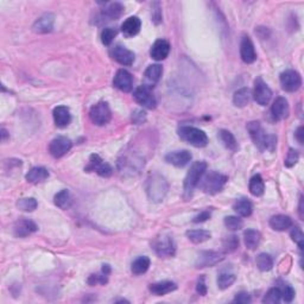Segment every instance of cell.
I'll list each match as a JSON object with an SVG mask.
<instances>
[{
    "label": "cell",
    "instance_id": "cell-22",
    "mask_svg": "<svg viewBox=\"0 0 304 304\" xmlns=\"http://www.w3.org/2000/svg\"><path fill=\"white\" fill-rule=\"evenodd\" d=\"M170 43L165 39H157L151 48V57L156 61H163L169 56L170 52Z\"/></svg>",
    "mask_w": 304,
    "mask_h": 304
},
{
    "label": "cell",
    "instance_id": "cell-50",
    "mask_svg": "<svg viewBox=\"0 0 304 304\" xmlns=\"http://www.w3.org/2000/svg\"><path fill=\"white\" fill-rule=\"evenodd\" d=\"M145 112L140 111V109H137V111H134L133 113H132V122H133L134 124H137V125H139V124H142L143 122H145Z\"/></svg>",
    "mask_w": 304,
    "mask_h": 304
},
{
    "label": "cell",
    "instance_id": "cell-46",
    "mask_svg": "<svg viewBox=\"0 0 304 304\" xmlns=\"http://www.w3.org/2000/svg\"><path fill=\"white\" fill-rule=\"evenodd\" d=\"M87 281H88L89 285H98V284L105 285L107 281H108V274L101 271V274L91 275V277L88 278V280Z\"/></svg>",
    "mask_w": 304,
    "mask_h": 304
},
{
    "label": "cell",
    "instance_id": "cell-38",
    "mask_svg": "<svg viewBox=\"0 0 304 304\" xmlns=\"http://www.w3.org/2000/svg\"><path fill=\"white\" fill-rule=\"evenodd\" d=\"M265 190V184H264L263 178L260 175H254L250 181V193L253 196H261Z\"/></svg>",
    "mask_w": 304,
    "mask_h": 304
},
{
    "label": "cell",
    "instance_id": "cell-54",
    "mask_svg": "<svg viewBox=\"0 0 304 304\" xmlns=\"http://www.w3.org/2000/svg\"><path fill=\"white\" fill-rule=\"evenodd\" d=\"M296 138H297V140H298V143H300V144H303V127L302 126H300V127L297 128Z\"/></svg>",
    "mask_w": 304,
    "mask_h": 304
},
{
    "label": "cell",
    "instance_id": "cell-34",
    "mask_svg": "<svg viewBox=\"0 0 304 304\" xmlns=\"http://www.w3.org/2000/svg\"><path fill=\"white\" fill-rule=\"evenodd\" d=\"M236 276L233 274V272L228 271V270H222L218 277V286L221 290H226L233 285Z\"/></svg>",
    "mask_w": 304,
    "mask_h": 304
},
{
    "label": "cell",
    "instance_id": "cell-45",
    "mask_svg": "<svg viewBox=\"0 0 304 304\" xmlns=\"http://www.w3.org/2000/svg\"><path fill=\"white\" fill-rule=\"evenodd\" d=\"M115 36H117V30L113 29V27H105L101 32V42L105 46H109L113 42Z\"/></svg>",
    "mask_w": 304,
    "mask_h": 304
},
{
    "label": "cell",
    "instance_id": "cell-56",
    "mask_svg": "<svg viewBox=\"0 0 304 304\" xmlns=\"http://www.w3.org/2000/svg\"><path fill=\"white\" fill-rule=\"evenodd\" d=\"M7 137H8V134H7V131H6V129H5V128H1V142H2V143L6 142Z\"/></svg>",
    "mask_w": 304,
    "mask_h": 304
},
{
    "label": "cell",
    "instance_id": "cell-1",
    "mask_svg": "<svg viewBox=\"0 0 304 304\" xmlns=\"http://www.w3.org/2000/svg\"><path fill=\"white\" fill-rule=\"evenodd\" d=\"M247 131H249L250 137L257 146L259 150L264 151H274L277 145V137L275 134H267L265 133L263 127H261L260 123L258 122H251L247 124Z\"/></svg>",
    "mask_w": 304,
    "mask_h": 304
},
{
    "label": "cell",
    "instance_id": "cell-19",
    "mask_svg": "<svg viewBox=\"0 0 304 304\" xmlns=\"http://www.w3.org/2000/svg\"><path fill=\"white\" fill-rule=\"evenodd\" d=\"M165 160L169 164L175 165L177 168H183L187 164H189L191 160V153L187 150H177L171 151L165 156Z\"/></svg>",
    "mask_w": 304,
    "mask_h": 304
},
{
    "label": "cell",
    "instance_id": "cell-36",
    "mask_svg": "<svg viewBox=\"0 0 304 304\" xmlns=\"http://www.w3.org/2000/svg\"><path fill=\"white\" fill-rule=\"evenodd\" d=\"M250 99H251L250 89L244 87V88H240L234 93V95H233V103L236 107H245L250 102Z\"/></svg>",
    "mask_w": 304,
    "mask_h": 304
},
{
    "label": "cell",
    "instance_id": "cell-9",
    "mask_svg": "<svg viewBox=\"0 0 304 304\" xmlns=\"http://www.w3.org/2000/svg\"><path fill=\"white\" fill-rule=\"evenodd\" d=\"M280 84L285 92H297L302 86V77L296 70H285L280 74Z\"/></svg>",
    "mask_w": 304,
    "mask_h": 304
},
{
    "label": "cell",
    "instance_id": "cell-13",
    "mask_svg": "<svg viewBox=\"0 0 304 304\" xmlns=\"http://www.w3.org/2000/svg\"><path fill=\"white\" fill-rule=\"evenodd\" d=\"M72 146L73 143L69 138L61 136L51 140V143H50L49 145V152L55 158H61L67 152L70 151Z\"/></svg>",
    "mask_w": 304,
    "mask_h": 304
},
{
    "label": "cell",
    "instance_id": "cell-35",
    "mask_svg": "<svg viewBox=\"0 0 304 304\" xmlns=\"http://www.w3.org/2000/svg\"><path fill=\"white\" fill-rule=\"evenodd\" d=\"M53 202H55V204L57 205L58 208H61V209H68L73 202L72 195H70V193L67 189L61 190L60 193H57L55 195Z\"/></svg>",
    "mask_w": 304,
    "mask_h": 304
},
{
    "label": "cell",
    "instance_id": "cell-6",
    "mask_svg": "<svg viewBox=\"0 0 304 304\" xmlns=\"http://www.w3.org/2000/svg\"><path fill=\"white\" fill-rule=\"evenodd\" d=\"M153 249L158 257L171 258L174 257L176 253V244L171 235L162 234L154 241Z\"/></svg>",
    "mask_w": 304,
    "mask_h": 304
},
{
    "label": "cell",
    "instance_id": "cell-2",
    "mask_svg": "<svg viewBox=\"0 0 304 304\" xmlns=\"http://www.w3.org/2000/svg\"><path fill=\"white\" fill-rule=\"evenodd\" d=\"M169 189V184L167 179L159 174L153 173L148 177L145 183V190L148 194V198L152 202L163 201L167 195Z\"/></svg>",
    "mask_w": 304,
    "mask_h": 304
},
{
    "label": "cell",
    "instance_id": "cell-16",
    "mask_svg": "<svg viewBox=\"0 0 304 304\" xmlns=\"http://www.w3.org/2000/svg\"><path fill=\"white\" fill-rule=\"evenodd\" d=\"M113 84L115 88H118L119 91L128 93L133 88V77H132V75L129 74L127 70L120 69L118 70L117 74L114 76Z\"/></svg>",
    "mask_w": 304,
    "mask_h": 304
},
{
    "label": "cell",
    "instance_id": "cell-52",
    "mask_svg": "<svg viewBox=\"0 0 304 304\" xmlns=\"http://www.w3.org/2000/svg\"><path fill=\"white\" fill-rule=\"evenodd\" d=\"M210 216H212V213H210L209 210H203V212L198 214V215L193 219V222H195V224L204 222V221H207L208 219H210Z\"/></svg>",
    "mask_w": 304,
    "mask_h": 304
},
{
    "label": "cell",
    "instance_id": "cell-23",
    "mask_svg": "<svg viewBox=\"0 0 304 304\" xmlns=\"http://www.w3.org/2000/svg\"><path fill=\"white\" fill-rule=\"evenodd\" d=\"M53 122L58 128H64L72 122V114L66 106H57L52 112Z\"/></svg>",
    "mask_w": 304,
    "mask_h": 304
},
{
    "label": "cell",
    "instance_id": "cell-47",
    "mask_svg": "<svg viewBox=\"0 0 304 304\" xmlns=\"http://www.w3.org/2000/svg\"><path fill=\"white\" fill-rule=\"evenodd\" d=\"M290 235H291V239L295 241L298 245V247H300V251L302 252L303 250V243H304V235H303V232L301 230L300 227H294L292 228L291 233H290Z\"/></svg>",
    "mask_w": 304,
    "mask_h": 304
},
{
    "label": "cell",
    "instance_id": "cell-10",
    "mask_svg": "<svg viewBox=\"0 0 304 304\" xmlns=\"http://www.w3.org/2000/svg\"><path fill=\"white\" fill-rule=\"evenodd\" d=\"M134 100L137 101L139 105H142L143 107L149 109H153L156 108L157 101L154 95L152 94L151 87L148 86V84H142L138 88H136V91L133 93Z\"/></svg>",
    "mask_w": 304,
    "mask_h": 304
},
{
    "label": "cell",
    "instance_id": "cell-31",
    "mask_svg": "<svg viewBox=\"0 0 304 304\" xmlns=\"http://www.w3.org/2000/svg\"><path fill=\"white\" fill-rule=\"evenodd\" d=\"M185 234H187L188 239H189L191 243H194V244L204 243V241L209 240L210 236H212L210 232H208V230H204V229H190V230H188Z\"/></svg>",
    "mask_w": 304,
    "mask_h": 304
},
{
    "label": "cell",
    "instance_id": "cell-39",
    "mask_svg": "<svg viewBox=\"0 0 304 304\" xmlns=\"http://www.w3.org/2000/svg\"><path fill=\"white\" fill-rule=\"evenodd\" d=\"M255 264H257V267L260 271L266 272L274 267V259L267 253H260L255 259Z\"/></svg>",
    "mask_w": 304,
    "mask_h": 304
},
{
    "label": "cell",
    "instance_id": "cell-24",
    "mask_svg": "<svg viewBox=\"0 0 304 304\" xmlns=\"http://www.w3.org/2000/svg\"><path fill=\"white\" fill-rule=\"evenodd\" d=\"M124 12V6L120 2H108L105 4L102 12H101V18L102 21H115L119 18Z\"/></svg>",
    "mask_w": 304,
    "mask_h": 304
},
{
    "label": "cell",
    "instance_id": "cell-18",
    "mask_svg": "<svg viewBox=\"0 0 304 304\" xmlns=\"http://www.w3.org/2000/svg\"><path fill=\"white\" fill-rule=\"evenodd\" d=\"M111 56L122 66H132L134 62V53L120 44L111 50Z\"/></svg>",
    "mask_w": 304,
    "mask_h": 304
},
{
    "label": "cell",
    "instance_id": "cell-3",
    "mask_svg": "<svg viewBox=\"0 0 304 304\" xmlns=\"http://www.w3.org/2000/svg\"><path fill=\"white\" fill-rule=\"evenodd\" d=\"M205 170H207V163L203 160H198L191 165L190 170L185 176L184 187H183V198L185 200H189L193 196L194 190L199 185L202 176L205 174Z\"/></svg>",
    "mask_w": 304,
    "mask_h": 304
},
{
    "label": "cell",
    "instance_id": "cell-53",
    "mask_svg": "<svg viewBox=\"0 0 304 304\" xmlns=\"http://www.w3.org/2000/svg\"><path fill=\"white\" fill-rule=\"evenodd\" d=\"M156 7L152 10V21L154 22L156 24H159L160 21H162V13H160V7H159V2H156Z\"/></svg>",
    "mask_w": 304,
    "mask_h": 304
},
{
    "label": "cell",
    "instance_id": "cell-7",
    "mask_svg": "<svg viewBox=\"0 0 304 304\" xmlns=\"http://www.w3.org/2000/svg\"><path fill=\"white\" fill-rule=\"evenodd\" d=\"M144 167V159L136 153H125L119 160V169L123 174L134 175L138 174Z\"/></svg>",
    "mask_w": 304,
    "mask_h": 304
},
{
    "label": "cell",
    "instance_id": "cell-29",
    "mask_svg": "<svg viewBox=\"0 0 304 304\" xmlns=\"http://www.w3.org/2000/svg\"><path fill=\"white\" fill-rule=\"evenodd\" d=\"M233 209H234V212L238 215L243 216V218H247L253 212V204L250 200L243 198L236 200L234 205H233Z\"/></svg>",
    "mask_w": 304,
    "mask_h": 304
},
{
    "label": "cell",
    "instance_id": "cell-11",
    "mask_svg": "<svg viewBox=\"0 0 304 304\" xmlns=\"http://www.w3.org/2000/svg\"><path fill=\"white\" fill-rule=\"evenodd\" d=\"M87 171H94L101 177H109L113 174V169L108 163H106L99 154H92L89 158V164L86 168Z\"/></svg>",
    "mask_w": 304,
    "mask_h": 304
},
{
    "label": "cell",
    "instance_id": "cell-28",
    "mask_svg": "<svg viewBox=\"0 0 304 304\" xmlns=\"http://www.w3.org/2000/svg\"><path fill=\"white\" fill-rule=\"evenodd\" d=\"M49 177V171L43 167H35L32 168L29 173L26 174L25 178L27 182L33 183V184H37V183L44 182Z\"/></svg>",
    "mask_w": 304,
    "mask_h": 304
},
{
    "label": "cell",
    "instance_id": "cell-37",
    "mask_svg": "<svg viewBox=\"0 0 304 304\" xmlns=\"http://www.w3.org/2000/svg\"><path fill=\"white\" fill-rule=\"evenodd\" d=\"M163 68L160 64H151L149 68L145 70V78L150 84H154L159 81L160 76H162Z\"/></svg>",
    "mask_w": 304,
    "mask_h": 304
},
{
    "label": "cell",
    "instance_id": "cell-15",
    "mask_svg": "<svg viewBox=\"0 0 304 304\" xmlns=\"http://www.w3.org/2000/svg\"><path fill=\"white\" fill-rule=\"evenodd\" d=\"M38 227L35 222L29 220V219L22 218L18 221H16L15 226H13V234L17 238H26V236L35 233Z\"/></svg>",
    "mask_w": 304,
    "mask_h": 304
},
{
    "label": "cell",
    "instance_id": "cell-42",
    "mask_svg": "<svg viewBox=\"0 0 304 304\" xmlns=\"http://www.w3.org/2000/svg\"><path fill=\"white\" fill-rule=\"evenodd\" d=\"M222 247H224L225 253L234 252L239 247V239L235 235L226 236L224 241H222Z\"/></svg>",
    "mask_w": 304,
    "mask_h": 304
},
{
    "label": "cell",
    "instance_id": "cell-12",
    "mask_svg": "<svg viewBox=\"0 0 304 304\" xmlns=\"http://www.w3.org/2000/svg\"><path fill=\"white\" fill-rule=\"evenodd\" d=\"M253 97L260 106H266L270 102L272 98V91L270 87L264 82L263 78L258 77L254 81V91H253Z\"/></svg>",
    "mask_w": 304,
    "mask_h": 304
},
{
    "label": "cell",
    "instance_id": "cell-44",
    "mask_svg": "<svg viewBox=\"0 0 304 304\" xmlns=\"http://www.w3.org/2000/svg\"><path fill=\"white\" fill-rule=\"evenodd\" d=\"M280 290V296L281 300L285 301V302H292V300L295 298V290L291 285L289 284H281V285L278 286Z\"/></svg>",
    "mask_w": 304,
    "mask_h": 304
},
{
    "label": "cell",
    "instance_id": "cell-14",
    "mask_svg": "<svg viewBox=\"0 0 304 304\" xmlns=\"http://www.w3.org/2000/svg\"><path fill=\"white\" fill-rule=\"evenodd\" d=\"M225 257L222 253L214 252V251H203L200 252L198 259H196L195 265L198 269H203V267H210L218 265L224 260Z\"/></svg>",
    "mask_w": 304,
    "mask_h": 304
},
{
    "label": "cell",
    "instance_id": "cell-55",
    "mask_svg": "<svg viewBox=\"0 0 304 304\" xmlns=\"http://www.w3.org/2000/svg\"><path fill=\"white\" fill-rule=\"evenodd\" d=\"M298 212H300V218L303 220L304 215H303V198H302V196H301V199H300V205H298Z\"/></svg>",
    "mask_w": 304,
    "mask_h": 304
},
{
    "label": "cell",
    "instance_id": "cell-32",
    "mask_svg": "<svg viewBox=\"0 0 304 304\" xmlns=\"http://www.w3.org/2000/svg\"><path fill=\"white\" fill-rule=\"evenodd\" d=\"M149 267H150V259L146 257V255H143V257L137 258L136 260L132 263L131 271L133 275L139 276L145 274L149 270Z\"/></svg>",
    "mask_w": 304,
    "mask_h": 304
},
{
    "label": "cell",
    "instance_id": "cell-40",
    "mask_svg": "<svg viewBox=\"0 0 304 304\" xmlns=\"http://www.w3.org/2000/svg\"><path fill=\"white\" fill-rule=\"evenodd\" d=\"M37 201H36L33 198H25L18 200L17 202V207L18 209L23 210V212H33V210L37 208Z\"/></svg>",
    "mask_w": 304,
    "mask_h": 304
},
{
    "label": "cell",
    "instance_id": "cell-30",
    "mask_svg": "<svg viewBox=\"0 0 304 304\" xmlns=\"http://www.w3.org/2000/svg\"><path fill=\"white\" fill-rule=\"evenodd\" d=\"M219 139L221 140V143L224 146L230 151H236L239 149L238 142H236L235 137L233 136L232 132L227 131V129H220L219 131Z\"/></svg>",
    "mask_w": 304,
    "mask_h": 304
},
{
    "label": "cell",
    "instance_id": "cell-27",
    "mask_svg": "<svg viewBox=\"0 0 304 304\" xmlns=\"http://www.w3.org/2000/svg\"><path fill=\"white\" fill-rule=\"evenodd\" d=\"M270 226L272 229L283 232L292 227V220L288 215H275L270 219Z\"/></svg>",
    "mask_w": 304,
    "mask_h": 304
},
{
    "label": "cell",
    "instance_id": "cell-48",
    "mask_svg": "<svg viewBox=\"0 0 304 304\" xmlns=\"http://www.w3.org/2000/svg\"><path fill=\"white\" fill-rule=\"evenodd\" d=\"M298 158H300L298 151L295 150V149H290L288 152V156H286L285 160H284V164H285V167L288 168L294 167V165L298 162Z\"/></svg>",
    "mask_w": 304,
    "mask_h": 304
},
{
    "label": "cell",
    "instance_id": "cell-21",
    "mask_svg": "<svg viewBox=\"0 0 304 304\" xmlns=\"http://www.w3.org/2000/svg\"><path fill=\"white\" fill-rule=\"evenodd\" d=\"M53 23H55V17L52 13H44L33 23L32 30L36 33H49L53 29Z\"/></svg>",
    "mask_w": 304,
    "mask_h": 304
},
{
    "label": "cell",
    "instance_id": "cell-41",
    "mask_svg": "<svg viewBox=\"0 0 304 304\" xmlns=\"http://www.w3.org/2000/svg\"><path fill=\"white\" fill-rule=\"evenodd\" d=\"M281 296H280V290L278 286L276 288L270 289L269 291L266 292L265 297L263 298V303H267V304H278L280 302Z\"/></svg>",
    "mask_w": 304,
    "mask_h": 304
},
{
    "label": "cell",
    "instance_id": "cell-17",
    "mask_svg": "<svg viewBox=\"0 0 304 304\" xmlns=\"http://www.w3.org/2000/svg\"><path fill=\"white\" fill-rule=\"evenodd\" d=\"M290 113V107L289 102L285 98L279 97L274 101L271 107V115L276 122H279V120H284L289 117Z\"/></svg>",
    "mask_w": 304,
    "mask_h": 304
},
{
    "label": "cell",
    "instance_id": "cell-20",
    "mask_svg": "<svg viewBox=\"0 0 304 304\" xmlns=\"http://www.w3.org/2000/svg\"><path fill=\"white\" fill-rule=\"evenodd\" d=\"M240 56L241 60L247 64L253 63V62L257 60V53H255L254 46H253L251 38H250L249 36H245V37L241 39Z\"/></svg>",
    "mask_w": 304,
    "mask_h": 304
},
{
    "label": "cell",
    "instance_id": "cell-33",
    "mask_svg": "<svg viewBox=\"0 0 304 304\" xmlns=\"http://www.w3.org/2000/svg\"><path fill=\"white\" fill-rule=\"evenodd\" d=\"M261 235L258 230L254 229H247L246 232L244 233V241L245 245L249 250H254L257 249L259 243H260Z\"/></svg>",
    "mask_w": 304,
    "mask_h": 304
},
{
    "label": "cell",
    "instance_id": "cell-8",
    "mask_svg": "<svg viewBox=\"0 0 304 304\" xmlns=\"http://www.w3.org/2000/svg\"><path fill=\"white\" fill-rule=\"evenodd\" d=\"M89 118L98 126H103L108 124L112 118V112L108 103L101 101V102L93 106L91 112H89Z\"/></svg>",
    "mask_w": 304,
    "mask_h": 304
},
{
    "label": "cell",
    "instance_id": "cell-4",
    "mask_svg": "<svg viewBox=\"0 0 304 304\" xmlns=\"http://www.w3.org/2000/svg\"><path fill=\"white\" fill-rule=\"evenodd\" d=\"M202 177L203 178H201V181L199 183L200 188L208 195H215V194L220 193L228 181V177L226 175H222V174L216 173V171H209Z\"/></svg>",
    "mask_w": 304,
    "mask_h": 304
},
{
    "label": "cell",
    "instance_id": "cell-5",
    "mask_svg": "<svg viewBox=\"0 0 304 304\" xmlns=\"http://www.w3.org/2000/svg\"><path fill=\"white\" fill-rule=\"evenodd\" d=\"M178 136L183 142L195 146V148H203L208 144V137L202 129L194 126H181L178 128Z\"/></svg>",
    "mask_w": 304,
    "mask_h": 304
},
{
    "label": "cell",
    "instance_id": "cell-49",
    "mask_svg": "<svg viewBox=\"0 0 304 304\" xmlns=\"http://www.w3.org/2000/svg\"><path fill=\"white\" fill-rule=\"evenodd\" d=\"M233 303H239V304L251 303V296H250L247 292L241 291V292H239V294L235 295L234 300H233Z\"/></svg>",
    "mask_w": 304,
    "mask_h": 304
},
{
    "label": "cell",
    "instance_id": "cell-43",
    "mask_svg": "<svg viewBox=\"0 0 304 304\" xmlns=\"http://www.w3.org/2000/svg\"><path fill=\"white\" fill-rule=\"evenodd\" d=\"M224 222L225 226H226L229 230H233V232H234V230L241 229L244 226V222L239 216H226Z\"/></svg>",
    "mask_w": 304,
    "mask_h": 304
},
{
    "label": "cell",
    "instance_id": "cell-25",
    "mask_svg": "<svg viewBox=\"0 0 304 304\" xmlns=\"http://www.w3.org/2000/svg\"><path fill=\"white\" fill-rule=\"evenodd\" d=\"M140 27H142V22L138 17H128L125 22H124L122 25V32L124 33L125 37H133L139 33Z\"/></svg>",
    "mask_w": 304,
    "mask_h": 304
},
{
    "label": "cell",
    "instance_id": "cell-51",
    "mask_svg": "<svg viewBox=\"0 0 304 304\" xmlns=\"http://www.w3.org/2000/svg\"><path fill=\"white\" fill-rule=\"evenodd\" d=\"M204 276H201L198 280V285H196V291L199 292L201 296H204L207 295V285H205V281H204Z\"/></svg>",
    "mask_w": 304,
    "mask_h": 304
},
{
    "label": "cell",
    "instance_id": "cell-26",
    "mask_svg": "<svg viewBox=\"0 0 304 304\" xmlns=\"http://www.w3.org/2000/svg\"><path fill=\"white\" fill-rule=\"evenodd\" d=\"M150 291L154 296H164V295L170 294V292L175 291L177 289V285L174 281L164 280L158 281V283H153L150 285Z\"/></svg>",
    "mask_w": 304,
    "mask_h": 304
}]
</instances>
